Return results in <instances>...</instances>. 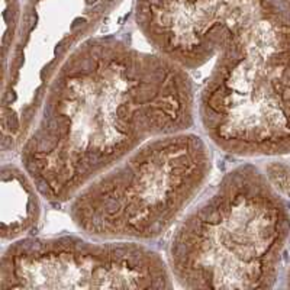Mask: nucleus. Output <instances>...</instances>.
I'll return each instance as SVG.
<instances>
[{
	"instance_id": "nucleus-6",
	"label": "nucleus",
	"mask_w": 290,
	"mask_h": 290,
	"mask_svg": "<svg viewBox=\"0 0 290 290\" xmlns=\"http://www.w3.org/2000/svg\"><path fill=\"white\" fill-rule=\"evenodd\" d=\"M165 257L148 244L81 234L25 237L2 255L0 289H167Z\"/></svg>"
},
{
	"instance_id": "nucleus-9",
	"label": "nucleus",
	"mask_w": 290,
	"mask_h": 290,
	"mask_svg": "<svg viewBox=\"0 0 290 290\" xmlns=\"http://www.w3.org/2000/svg\"><path fill=\"white\" fill-rule=\"evenodd\" d=\"M23 5L21 0H2V47L3 65L8 62L12 47L18 36L22 21Z\"/></svg>"
},
{
	"instance_id": "nucleus-2",
	"label": "nucleus",
	"mask_w": 290,
	"mask_h": 290,
	"mask_svg": "<svg viewBox=\"0 0 290 290\" xmlns=\"http://www.w3.org/2000/svg\"><path fill=\"white\" fill-rule=\"evenodd\" d=\"M290 234L287 206L258 168L242 164L176 223L165 260L184 289L273 286Z\"/></svg>"
},
{
	"instance_id": "nucleus-1",
	"label": "nucleus",
	"mask_w": 290,
	"mask_h": 290,
	"mask_svg": "<svg viewBox=\"0 0 290 290\" xmlns=\"http://www.w3.org/2000/svg\"><path fill=\"white\" fill-rule=\"evenodd\" d=\"M190 73L108 35L86 39L51 81L19 158L44 199L68 203L144 142L196 125Z\"/></svg>"
},
{
	"instance_id": "nucleus-3",
	"label": "nucleus",
	"mask_w": 290,
	"mask_h": 290,
	"mask_svg": "<svg viewBox=\"0 0 290 290\" xmlns=\"http://www.w3.org/2000/svg\"><path fill=\"white\" fill-rule=\"evenodd\" d=\"M210 145L191 129L144 142L75 193L71 222L94 239L162 238L205 189L213 168Z\"/></svg>"
},
{
	"instance_id": "nucleus-4",
	"label": "nucleus",
	"mask_w": 290,
	"mask_h": 290,
	"mask_svg": "<svg viewBox=\"0 0 290 290\" xmlns=\"http://www.w3.org/2000/svg\"><path fill=\"white\" fill-rule=\"evenodd\" d=\"M196 112L203 135L222 152H290V21L219 52Z\"/></svg>"
},
{
	"instance_id": "nucleus-7",
	"label": "nucleus",
	"mask_w": 290,
	"mask_h": 290,
	"mask_svg": "<svg viewBox=\"0 0 290 290\" xmlns=\"http://www.w3.org/2000/svg\"><path fill=\"white\" fill-rule=\"evenodd\" d=\"M290 10V0H135V23L154 51L189 73Z\"/></svg>"
},
{
	"instance_id": "nucleus-8",
	"label": "nucleus",
	"mask_w": 290,
	"mask_h": 290,
	"mask_svg": "<svg viewBox=\"0 0 290 290\" xmlns=\"http://www.w3.org/2000/svg\"><path fill=\"white\" fill-rule=\"evenodd\" d=\"M39 189L25 167L16 162L2 165V241L29 237L42 216Z\"/></svg>"
},
{
	"instance_id": "nucleus-5",
	"label": "nucleus",
	"mask_w": 290,
	"mask_h": 290,
	"mask_svg": "<svg viewBox=\"0 0 290 290\" xmlns=\"http://www.w3.org/2000/svg\"><path fill=\"white\" fill-rule=\"evenodd\" d=\"M122 3L123 0L23 2L18 36L3 65V157L21 151L55 74Z\"/></svg>"
}]
</instances>
